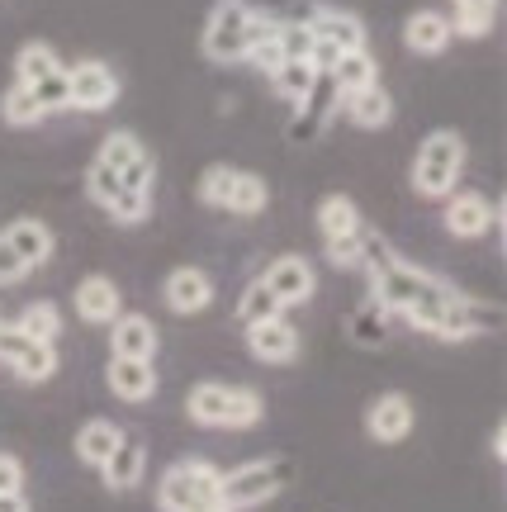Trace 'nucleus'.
<instances>
[{"label":"nucleus","instance_id":"1","mask_svg":"<svg viewBox=\"0 0 507 512\" xmlns=\"http://www.w3.org/2000/svg\"><path fill=\"white\" fill-rule=\"evenodd\" d=\"M290 479H294V460H285V456L252 460V465H242V470H233V475L218 479V508L223 512L261 508V503H271Z\"/></svg>","mask_w":507,"mask_h":512},{"label":"nucleus","instance_id":"2","mask_svg":"<svg viewBox=\"0 0 507 512\" xmlns=\"http://www.w3.org/2000/svg\"><path fill=\"white\" fill-rule=\"evenodd\" d=\"M185 408L200 427H256L266 413L261 394L242 389V384H195Z\"/></svg>","mask_w":507,"mask_h":512},{"label":"nucleus","instance_id":"3","mask_svg":"<svg viewBox=\"0 0 507 512\" xmlns=\"http://www.w3.org/2000/svg\"><path fill=\"white\" fill-rule=\"evenodd\" d=\"M460 171H465V138L451 133V128H436L427 133V143L417 152L413 162V185L417 195H427V200H446L460 181Z\"/></svg>","mask_w":507,"mask_h":512},{"label":"nucleus","instance_id":"4","mask_svg":"<svg viewBox=\"0 0 507 512\" xmlns=\"http://www.w3.org/2000/svg\"><path fill=\"white\" fill-rule=\"evenodd\" d=\"M218 470L209 460H176L157 484L162 512H218Z\"/></svg>","mask_w":507,"mask_h":512},{"label":"nucleus","instance_id":"5","mask_svg":"<svg viewBox=\"0 0 507 512\" xmlns=\"http://www.w3.org/2000/svg\"><path fill=\"white\" fill-rule=\"evenodd\" d=\"M247 19H252L247 0H218L209 10V24H204V57L242 62L247 57Z\"/></svg>","mask_w":507,"mask_h":512},{"label":"nucleus","instance_id":"6","mask_svg":"<svg viewBox=\"0 0 507 512\" xmlns=\"http://www.w3.org/2000/svg\"><path fill=\"white\" fill-rule=\"evenodd\" d=\"M0 361L15 370L24 384H43V380H53L57 351H53V342H34V337L19 332L15 323H10V328L0 323Z\"/></svg>","mask_w":507,"mask_h":512},{"label":"nucleus","instance_id":"7","mask_svg":"<svg viewBox=\"0 0 507 512\" xmlns=\"http://www.w3.org/2000/svg\"><path fill=\"white\" fill-rule=\"evenodd\" d=\"M86 190H91V200L100 204V209H109V219H119V223H143L147 209H152V195L124 190L119 171H109L105 162H95L91 171H86Z\"/></svg>","mask_w":507,"mask_h":512},{"label":"nucleus","instance_id":"8","mask_svg":"<svg viewBox=\"0 0 507 512\" xmlns=\"http://www.w3.org/2000/svg\"><path fill=\"white\" fill-rule=\"evenodd\" d=\"M67 91H72V110H109L119 100V76L105 62H76L67 67Z\"/></svg>","mask_w":507,"mask_h":512},{"label":"nucleus","instance_id":"9","mask_svg":"<svg viewBox=\"0 0 507 512\" xmlns=\"http://www.w3.org/2000/svg\"><path fill=\"white\" fill-rule=\"evenodd\" d=\"M489 228L503 233V209H489V200L474 195V190L451 195V204H446V233L451 238H484Z\"/></svg>","mask_w":507,"mask_h":512},{"label":"nucleus","instance_id":"10","mask_svg":"<svg viewBox=\"0 0 507 512\" xmlns=\"http://www.w3.org/2000/svg\"><path fill=\"white\" fill-rule=\"evenodd\" d=\"M109 351L128 356V361H152L157 356V328L147 313H119L109 323Z\"/></svg>","mask_w":507,"mask_h":512},{"label":"nucleus","instance_id":"11","mask_svg":"<svg viewBox=\"0 0 507 512\" xmlns=\"http://www.w3.org/2000/svg\"><path fill=\"white\" fill-rule=\"evenodd\" d=\"M266 290L290 309V304H308L313 299V266H308L304 256H280V261H271V271H266V280H261Z\"/></svg>","mask_w":507,"mask_h":512},{"label":"nucleus","instance_id":"12","mask_svg":"<svg viewBox=\"0 0 507 512\" xmlns=\"http://www.w3.org/2000/svg\"><path fill=\"white\" fill-rule=\"evenodd\" d=\"M247 351L256 361H271V366H285L299 356V328H290L285 318H266V323H252L247 328Z\"/></svg>","mask_w":507,"mask_h":512},{"label":"nucleus","instance_id":"13","mask_svg":"<svg viewBox=\"0 0 507 512\" xmlns=\"http://www.w3.org/2000/svg\"><path fill=\"white\" fill-rule=\"evenodd\" d=\"M365 432L384 446H394L413 432V403L403 399V394H380V399L370 403V413H365Z\"/></svg>","mask_w":507,"mask_h":512},{"label":"nucleus","instance_id":"14","mask_svg":"<svg viewBox=\"0 0 507 512\" xmlns=\"http://www.w3.org/2000/svg\"><path fill=\"white\" fill-rule=\"evenodd\" d=\"M304 110H299V119L290 124V143H313L318 133H323L327 114H332V105H337V86H332V76L318 72V81H313V91L299 100Z\"/></svg>","mask_w":507,"mask_h":512},{"label":"nucleus","instance_id":"15","mask_svg":"<svg viewBox=\"0 0 507 512\" xmlns=\"http://www.w3.org/2000/svg\"><path fill=\"white\" fill-rule=\"evenodd\" d=\"M166 309L176 313H200L209 309V299H214V280L200 271V266H181V271L166 275Z\"/></svg>","mask_w":507,"mask_h":512},{"label":"nucleus","instance_id":"16","mask_svg":"<svg viewBox=\"0 0 507 512\" xmlns=\"http://www.w3.org/2000/svg\"><path fill=\"white\" fill-rule=\"evenodd\" d=\"M124 309V294L119 285L109 280V275H86L81 285H76V313L86 318V323H114Z\"/></svg>","mask_w":507,"mask_h":512},{"label":"nucleus","instance_id":"17","mask_svg":"<svg viewBox=\"0 0 507 512\" xmlns=\"http://www.w3.org/2000/svg\"><path fill=\"white\" fill-rule=\"evenodd\" d=\"M109 389H114L124 403H143L157 394V370H152V361L114 356V361H109Z\"/></svg>","mask_w":507,"mask_h":512},{"label":"nucleus","instance_id":"18","mask_svg":"<svg viewBox=\"0 0 507 512\" xmlns=\"http://www.w3.org/2000/svg\"><path fill=\"white\" fill-rule=\"evenodd\" d=\"M308 34L337 43L342 53H361L365 48V24L356 15H346V10H323V5H318V15L308 19Z\"/></svg>","mask_w":507,"mask_h":512},{"label":"nucleus","instance_id":"19","mask_svg":"<svg viewBox=\"0 0 507 512\" xmlns=\"http://www.w3.org/2000/svg\"><path fill=\"white\" fill-rule=\"evenodd\" d=\"M403 43L422 57H436L451 43V19L436 15V10H417V15H408V24H403Z\"/></svg>","mask_w":507,"mask_h":512},{"label":"nucleus","instance_id":"20","mask_svg":"<svg viewBox=\"0 0 507 512\" xmlns=\"http://www.w3.org/2000/svg\"><path fill=\"white\" fill-rule=\"evenodd\" d=\"M0 238L15 247V256L24 261V266H43V261L53 256V233H48L38 219H15Z\"/></svg>","mask_w":507,"mask_h":512},{"label":"nucleus","instance_id":"21","mask_svg":"<svg viewBox=\"0 0 507 512\" xmlns=\"http://www.w3.org/2000/svg\"><path fill=\"white\" fill-rule=\"evenodd\" d=\"M342 105H346V119L356 128H384L394 119V100H389L384 86H365V91L342 95Z\"/></svg>","mask_w":507,"mask_h":512},{"label":"nucleus","instance_id":"22","mask_svg":"<svg viewBox=\"0 0 507 512\" xmlns=\"http://www.w3.org/2000/svg\"><path fill=\"white\" fill-rule=\"evenodd\" d=\"M105 470V484L109 489H133V484H143V470H147V451L138 446V441H119L114 451H109V460L100 465Z\"/></svg>","mask_w":507,"mask_h":512},{"label":"nucleus","instance_id":"23","mask_svg":"<svg viewBox=\"0 0 507 512\" xmlns=\"http://www.w3.org/2000/svg\"><path fill=\"white\" fill-rule=\"evenodd\" d=\"M318 228H323L327 242H337V238H356L365 228V219H361V209H356V200L327 195V200L318 204Z\"/></svg>","mask_w":507,"mask_h":512},{"label":"nucleus","instance_id":"24","mask_svg":"<svg viewBox=\"0 0 507 512\" xmlns=\"http://www.w3.org/2000/svg\"><path fill=\"white\" fill-rule=\"evenodd\" d=\"M332 86L337 95H351V91H365V86H380V67H375V57L365 53H342L337 57V67H332Z\"/></svg>","mask_w":507,"mask_h":512},{"label":"nucleus","instance_id":"25","mask_svg":"<svg viewBox=\"0 0 507 512\" xmlns=\"http://www.w3.org/2000/svg\"><path fill=\"white\" fill-rule=\"evenodd\" d=\"M119 441H124V432H119L114 422H109V418H95V422H86V427L76 432V456L100 470V465L109 460V451H114Z\"/></svg>","mask_w":507,"mask_h":512},{"label":"nucleus","instance_id":"26","mask_svg":"<svg viewBox=\"0 0 507 512\" xmlns=\"http://www.w3.org/2000/svg\"><path fill=\"white\" fill-rule=\"evenodd\" d=\"M62 72V62H57L53 43H24L15 57V81L19 86H34V81H43V76Z\"/></svg>","mask_w":507,"mask_h":512},{"label":"nucleus","instance_id":"27","mask_svg":"<svg viewBox=\"0 0 507 512\" xmlns=\"http://www.w3.org/2000/svg\"><path fill=\"white\" fill-rule=\"evenodd\" d=\"M351 342L356 347H384L389 342V309H380L375 299L365 309L351 313Z\"/></svg>","mask_w":507,"mask_h":512},{"label":"nucleus","instance_id":"28","mask_svg":"<svg viewBox=\"0 0 507 512\" xmlns=\"http://www.w3.org/2000/svg\"><path fill=\"white\" fill-rule=\"evenodd\" d=\"M237 318L252 328V323H266V318H285V304L256 280V285H247V294L237 299Z\"/></svg>","mask_w":507,"mask_h":512},{"label":"nucleus","instance_id":"29","mask_svg":"<svg viewBox=\"0 0 507 512\" xmlns=\"http://www.w3.org/2000/svg\"><path fill=\"white\" fill-rule=\"evenodd\" d=\"M0 114H5V124H15V128H29V124H43V119H48V114H43V105L34 100V91H29V86H19V81L5 91Z\"/></svg>","mask_w":507,"mask_h":512},{"label":"nucleus","instance_id":"30","mask_svg":"<svg viewBox=\"0 0 507 512\" xmlns=\"http://www.w3.org/2000/svg\"><path fill=\"white\" fill-rule=\"evenodd\" d=\"M19 332H29L34 342H53L57 332H62V313H57V304H29V309L19 313Z\"/></svg>","mask_w":507,"mask_h":512},{"label":"nucleus","instance_id":"31","mask_svg":"<svg viewBox=\"0 0 507 512\" xmlns=\"http://www.w3.org/2000/svg\"><path fill=\"white\" fill-rule=\"evenodd\" d=\"M313 81H318V72H313L308 62H285V67L271 76V86L285 95V100H294V105H299V100L313 91Z\"/></svg>","mask_w":507,"mask_h":512},{"label":"nucleus","instance_id":"32","mask_svg":"<svg viewBox=\"0 0 507 512\" xmlns=\"http://www.w3.org/2000/svg\"><path fill=\"white\" fill-rule=\"evenodd\" d=\"M233 190H237V171L233 166H209L200 181V200L214 204V209H228L233 204Z\"/></svg>","mask_w":507,"mask_h":512},{"label":"nucleus","instance_id":"33","mask_svg":"<svg viewBox=\"0 0 507 512\" xmlns=\"http://www.w3.org/2000/svg\"><path fill=\"white\" fill-rule=\"evenodd\" d=\"M266 200H271L266 181L252 176V171H237V190H233V204H228V209H233V214H261Z\"/></svg>","mask_w":507,"mask_h":512},{"label":"nucleus","instance_id":"34","mask_svg":"<svg viewBox=\"0 0 507 512\" xmlns=\"http://www.w3.org/2000/svg\"><path fill=\"white\" fill-rule=\"evenodd\" d=\"M29 91H34V100L43 105V114L72 110V91H67V67H62V72H53V76H43V81H34Z\"/></svg>","mask_w":507,"mask_h":512},{"label":"nucleus","instance_id":"35","mask_svg":"<svg viewBox=\"0 0 507 512\" xmlns=\"http://www.w3.org/2000/svg\"><path fill=\"white\" fill-rule=\"evenodd\" d=\"M138 152H147V147L138 143L133 133H109V138H105V147H100V157H95V162H105L109 171H124V166L133 162Z\"/></svg>","mask_w":507,"mask_h":512},{"label":"nucleus","instance_id":"36","mask_svg":"<svg viewBox=\"0 0 507 512\" xmlns=\"http://www.w3.org/2000/svg\"><path fill=\"white\" fill-rule=\"evenodd\" d=\"M493 29V10L489 5H455V19H451V34H465V38H484Z\"/></svg>","mask_w":507,"mask_h":512},{"label":"nucleus","instance_id":"37","mask_svg":"<svg viewBox=\"0 0 507 512\" xmlns=\"http://www.w3.org/2000/svg\"><path fill=\"white\" fill-rule=\"evenodd\" d=\"M247 62H252L256 72H266V76H275L290 57H285V48H280V29H275L266 43H256V48H247Z\"/></svg>","mask_w":507,"mask_h":512},{"label":"nucleus","instance_id":"38","mask_svg":"<svg viewBox=\"0 0 507 512\" xmlns=\"http://www.w3.org/2000/svg\"><path fill=\"white\" fill-rule=\"evenodd\" d=\"M152 152H138L133 162L119 171V181H124V190H133V195H152Z\"/></svg>","mask_w":507,"mask_h":512},{"label":"nucleus","instance_id":"39","mask_svg":"<svg viewBox=\"0 0 507 512\" xmlns=\"http://www.w3.org/2000/svg\"><path fill=\"white\" fill-rule=\"evenodd\" d=\"M280 48L290 62H308V48H313V34L304 24H280Z\"/></svg>","mask_w":507,"mask_h":512},{"label":"nucleus","instance_id":"40","mask_svg":"<svg viewBox=\"0 0 507 512\" xmlns=\"http://www.w3.org/2000/svg\"><path fill=\"white\" fill-rule=\"evenodd\" d=\"M327 261H332V266H342V271H351V266H361V233H356V238H337V242H327Z\"/></svg>","mask_w":507,"mask_h":512},{"label":"nucleus","instance_id":"41","mask_svg":"<svg viewBox=\"0 0 507 512\" xmlns=\"http://www.w3.org/2000/svg\"><path fill=\"white\" fill-rule=\"evenodd\" d=\"M337 57H342V48H337V43L313 38V48H308V67H313V72H332V67H337Z\"/></svg>","mask_w":507,"mask_h":512},{"label":"nucleus","instance_id":"42","mask_svg":"<svg viewBox=\"0 0 507 512\" xmlns=\"http://www.w3.org/2000/svg\"><path fill=\"white\" fill-rule=\"evenodd\" d=\"M0 494H24V465L0 451Z\"/></svg>","mask_w":507,"mask_h":512},{"label":"nucleus","instance_id":"43","mask_svg":"<svg viewBox=\"0 0 507 512\" xmlns=\"http://www.w3.org/2000/svg\"><path fill=\"white\" fill-rule=\"evenodd\" d=\"M24 271H29V266H24V261L15 256V247H10V242L0 238V285H15Z\"/></svg>","mask_w":507,"mask_h":512},{"label":"nucleus","instance_id":"44","mask_svg":"<svg viewBox=\"0 0 507 512\" xmlns=\"http://www.w3.org/2000/svg\"><path fill=\"white\" fill-rule=\"evenodd\" d=\"M280 29V19H271V15H256L252 10V19H247V48H256V43H266V38Z\"/></svg>","mask_w":507,"mask_h":512},{"label":"nucleus","instance_id":"45","mask_svg":"<svg viewBox=\"0 0 507 512\" xmlns=\"http://www.w3.org/2000/svg\"><path fill=\"white\" fill-rule=\"evenodd\" d=\"M0 512H29L24 494H0Z\"/></svg>","mask_w":507,"mask_h":512},{"label":"nucleus","instance_id":"46","mask_svg":"<svg viewBox=\"0 0 507 512\" xmlns=\"http://www.w3.org/2000/svg\"><path fill=\"white\" fill-rule=\"evenodd\" d=\"M503 441H507V427H503V422H498V432H493V456H498V460L507 456V446H503Z\"/></svg>","mask_w":507,"mask_h":512},{"label":"nucleus","instance_id":"47","mask_svg":"<svg viewBox=\"0 0 507 512\" xmlns=\"http://www.w3.org/2000/svg\"><path fill=\"white\" fill-rule=\"evenodd\" d=\"M455 5H489V10H493L498 0H455Z\"/></svg>","mask_w":507,"mask_h":512},{"label":"nucleus","instance_id":"48","mask_svg":"<svg viewBox=\"0 0 507 512\" xmlns=\"http://www.w3.org/2000/svg\"><path fill=\"white\" fill-rule=\"evenodd\" d=\"M218 512H223V508H218Z\"/></svg>","mask_w":507,"mask_h":512}]
</instances>
